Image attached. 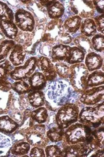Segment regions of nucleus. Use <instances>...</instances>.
I'll return each mask as SVG.
<instances>
[{"mask_svg":"<svg viewBox=\"0 0 104 157\" xmlns=\"http://www.w3.org/2000/svg\"><path fill=\"white\" fill-rule=\"evenodd\" d=\"M43 92L46 98L45 107L55 112L62 105L79 101L81 94L76 92L69 82L63 80L49 82Z\"/></svg>","mask_w":104,"mask_h":157,"instance_id":"f257e3e1","label":"nucleus"},{"mask_svg":"<svg viewBox=\"0 0 104 157\" xmlns=\"http://www.w3.org/2000/svg\"><path fill=\"white\" fill-rule=\"evenodd\" d=\"M63 24V21L61 18L48 21L46 24L41 42L49 43L52 45L71 44L73 40L72 37L65 31Z\"/></svg>","mask_w":104,"mask_h":157,"instance_id":"f03ea898","label":"nucleus"},{"mask_svg":"<svg viewBox=\"0 0 104 157\" xmlns=\"http://www.w3.org/2000/svg\"><path fill=\"white\" fill-rule=\"evenodd\" d=\"M92 128L80 123H75L64 131L63 142L66 145L86 143L92 136Z\"/></svg>","mask_w":104,"mask_h":157,"instance_id":"7ed1b4c3","label":"nucleus"},{"mask_svg":"<svg viewBox=\"0 0 104 157\" xmlns=\"http://www.w3.org/2000/svg\"><path fill=\"white\" fill-rule=\"evenodd\" d=\"M78 121L91 128H97L103 122V101L92 106L86 105L79 112Z\"/></svg>","mask_w":104,"mask_h":157,"instance_id":"20e7f679","label":"nucleus"},{"mask_svg":"<svg viewBox=\"0 0 104 157\" xmlns=\"http://www.w3.org/2000/svg\"><path fill=\"white\" fill-rule=\"evenodd\" d=\"M89 74V72L83 63L70 65L68 82L76 92L81 94L88 89L86 80Z\"/></svg>","mask_w":104,"mask_h":157,"instance_id":"39448f33","label":"nucleus"},{"mask_svg":"<svg viewBox=\"0 0 104 157\" xmlns=\"http://www.w3.org/2000/svg\"><path fill=\"white\" fill-rule=\"evenodd\" d=\"M79 106L77 103H69L58 108L55 113L57 125L63 129L78 121Z\"/></svg>","mask_w":104,"mask_h":157,"instance_id":"423d86ee","label":"nucleus"},{"mask_svg":"<svg viewBox=\"0 0 104 157\" xmlns=\"http://www.w3.org/2000/svg\"><path fill=\"white\" fill-rule=\"evenodd\" d=\"M46 128L44 123L37 124L27 130L24 136L30 146L44 148L49 144L50 141L46 136Z\"/></svg>","mask_w":104,"mask_h":157,"instance_id":"0eeeda50","label":"nucleus"},{"mask_svg":"<svg viewBox=\"0 0 104 157\" xmlns=\"http://www.w3.org/2000/svg\"><path fill=\"white\" fill-rule=\"evenodd\" d=\"M15 23L22 31L32 33L35 28V20L33 13L24 8L17 9L14 13Z\"/></svg>","mask_w":104,"mask_h":157,"instance_id":"6e6552de","label":"nucleus"},{"mask_svg":"<svg viewBox=\"0 0 104 157\" xmlns=\"http://www.w3.org/2000/svg\"><path fill=\"white\" fill-rule=\"evenodd\" d=\"M36 61V56H33L29 58L24 64L15 67L10 74V78L15 81L27 80L35 71Z\"/></svg>","mask_w":104,"mask_h":157,"instance_id":"1a4fd4ad","label":"nucleus"},{"mask_svg":"<svg viewBox=\"0 0 104 157\" xmlns=\"http://www.w3.org/2000/svg\"><path fill=\"white\" fill-rule=\"evenodd\" d=\"M67 2L72 14L81 18H89L95 14L92 1H69Z\"/></svg>","mask_w":104,"mask_h":157,"instance_id":"9d476101","label":"nucleus"},{"mask_svg":"<svg viewBox=\"0 0 104 157\" xmlns=\"http://www.w3.org/2000/svg\"><path fill=\"white\" fill-rule=\"evenodd\" d=\"M103 85L85 90L80 96L79 102L88 106L96 105L103 101Z\"/></svg>","mask_w":104,"mask_h":157,"instance_id":"9b49d317","label":"nucleus"},{"mask_svg":"<svg viewBox=\"0 0 104 157\" xmlns=\"http://www.w3.org/2000/svg\"><path fill=\"white\" fill-rule=\"evenodd\" d=\"M36 67L44 74L47 81L54 80L57 77L54 64L48 57L40 56L37 58Z\"/></svg>","mask_w":104,"mask_h":157,"instance_id":"f8f14e48","label":"nucleus"},{"mask_svg":"<svg viewBox=\"0 0 104 157\" xmlns=\"http://www.w3.org/2000/svg\"><path fill=\"white\" fill-rule=\"evenodd\" d=\"M39 2L46 8L47 17L50 20L61 18L64 13V4L60 1H41Z\"/></svg>","mask_w":104,"mask_h":157,"instance_id":"ddd939ff","label":"nucleus"},{"mask_svg":"<svg viewBox=\"0 0 104 157\" xmlns=\"http://www.w3.org/2000/svg\"><path fill=\"white\" fill-rule=\"evenodd\" d=\"M15 66L7 59L0 61V86L2 88L10 89L12 80L10 77V72L13 70Z\"/></svg>","mask_w":104,"mask_h":157,"instance_id":"4468645a","label":"nucleus"},{"mask_svg":"<svg viewBox=\"0 0 104 157\" xmlns=\"http://www.w3.org/2000/svg\"><path fill=\"white\" fill-rule=\"evenodd\" d=\"M84 60L85 65L89 72L99 70L103 66V57L96 52H92L86 54Z\"/></svg>","mask_w":104,"mask_h":157,"instance_id":"2eb2a0df","label":"nucleus"},{"mask_svg":"<svg viewBox=\"0 0 104 157\" xmlns=\"http://www.w3.org/2000/svg\"><path fill=\"white\" fill-rule=\"evenodd\" d=\"M26 54L24 47L18 44H16L9 55V60L15 67L21 66L24 63Z\"/></svg>","mask_w":104,"mask_h":157,"instance_id":"dca6fc26","label":"nucleus"},{"mask_svg":"<svg viewBox=\"0 0 104 157\" xmlns=\"http://www.w3.org/2000/svg\"><path fill=\"white\" fill-rule=\"evenodd\" d=\"M70 46L64 44L54 45L52 47L50 60L54 63L65 61Z\"/></svg>","mask_w":104,"mask_h":157,"instance_id":"f3484780","label":"nucleus"},{"mask_svg":"<svg viewBox=\"0 0 104 157\" xmlns=\"http://www.w3.org/2000/svg\"><path fill=\"white\" fill-rule=\"evenodd\" d=\"M28 82L32 91H37L44 90L47 81L42 72L36 71L29 77Z\"/></svg>","mask_w":104,"mask_h":157,"instance_id":"a211bd4d","label":"nucleus"},{"mask_svg":"<svg viewBox=\"0 0 104 157\" xmlns=\"http://www.w3.org/2000/svg\"><path fill=\"white\" fill-rule=\"evenodd\" d=\"M0 30L7 39L13 40L19 31L15 22L9 20H0Z\"/></svg>","mask_w":104,"mask_h":157,"instance_id":"6ab92c4d","label":"nucleus"},{"mask_svg":"<svg viewBox=\"0 0 104 157\" xmlns=\"http://www.w3.org/2000/svg\"><path fill=\"white\" fill-rule=\"evenodd\" d=\"M19 128L18 123L13 120L9 115L0 116V132L12 134Z\"/></svg>","mask_w":104,"mask_h":157,"instance_id":"aec40b11","label":"nucleus"},{"mask_svg":"<svg viewBox=\"0 0 104 157\" xmlns=\"http://www.w3.org/2000/svg\"><path fill=\"white\" fill-rule=\"evenodd\" d=\"M85 55V52L78 47L76 46L70 47L64 62L69 65L81 63L83 62Z\"/></svg>","mask_w":104,"mask_h":157,"instance_id":"412c9836","label":"nucleus"},{"mask_svg":"<svg viewBox=\"0 0 104 157\" xmlns=\"http://www.w3.org/2000/svg\"><path fill=\"white\" fill-rule=\"evenodd\" d=\"M82 20L81 17L74 15L66 18L64 20L63 26L65 31L69 34H75L80 29Z\"/></svg>","mask_w":104,"mask_h":157,"instance_id":"4be33fe9","label":"nucleus"},{"mask_svg":"<svg viewBox=\"0 0 104 157\" xmlns=\"http://www.w3.org/2000/svg\"><path fill=\"white\" fill-rule=\"evenodd\" d=\"M29 104L31 107L36 109L44 105L46 98L45 94L41 90L32 91L27 94Z\"/></svg>","mask_w":104,"mask_h":157,"instance_id":"5701e85b","label":"nucleus"},{"mask_svg":"<svg viewBox=\"0 0 104 157\" xmlns=\"http://www.w3.org/2000/svg\"><path fill=\"white\" fill-rule=\"evenodd\" d=\"M103 71L96 70L89 73L86 80V86L88 88L96 87L103 85Z\"/></svg>","mask_w":104,"mask_h":157,"instance_id":"b1692460","label":"nucleus"},{"mask_svg":"<svg viewBox=\"0 0 104 157\" xmlns=\"http://www.w3.org/2000/svg\"><path fill=\"white\" fill-rule=\"evenodd\" d=\"M80 29L81 34L87 37H92L97 33L94 20L91 18L82 20Z\"/></svg>","mask_w":104,"mask_h":157,"instance_id":"393cba45","label":"nucleus"},{"mask_svg":"<svg viewBox=\"0 0 104 157\" xmlns=\"http://www.w3.org/2000/svg\"><path fill=\"white\" fill-rule=\"evenodd\" d=\"M72 42L75 46L82 50L86 55L90 52H94L91 39L83 34H80L75 37L74 39L72 40Z\"/></svg>","mask_w":104,"mask_h":157,"instance_id":"a878e982","label":"nucleus"},{"mask_svg":"<svg viewBox=\"0 0 104 157\" xmlns=\"http://www.w3.org/2000/svg\"><path fill=\"white\" fill-rule=\"evenodd\" d=\"M30 145L26 141H17L12 145L10 152L15 156H26L30 150Z\"/></svg>","mask_w":104,"mask_h":157,"instance_id":"bb28decb","label":"nucleus"},{"mask_svg":"<svg viewBox=\"0 0 104 157\" xmlns=\"http://www.w3.org/2000/svg\"><path fill=\"white\" fill-rule=\"evenodd\" d=\"M49 113L48 110L45 107L42 106L32 110L30 113V117L34 122L38 124H43L47 121Z\"/></svg>","mask_w":104,"mask_h":157,"instance_id":"cd10ccee","label":"nucleus"},{"mask_svg":"<svg viewBox=\"0 0 104 157\" xmlns=\"http://www.w3.org/2000/svg\"><path fill=\"white\" fill-rule=\"evenodd\" d=\"M64 129L59 128L57 125L50 127L47 129L46 136L49 141L57 143L63 140Z\"/></svg>","mask_w":104,"mask_h":157,"instance_id":"c85d7f7f","label":"nucleus"},{"mask_svg":"<svg viewBox=\"0 0 104 157\" xmlns=\"http://www.w3.org/2000/svg\"><path fill=\"white\" fill-rule=\"evenodd\" d=\"M61 156H81V144L66 145L63 147Z\"/></svg>","mask_w":104,"mask_h":157,"instance_id":"c756f323","label":"nucleus"},{"mask_svg":"<svg viewBox=\"0 0 104 157\" xmlns=\"http://www.w3.org/2000/svg\"><path fill=\"white\" fill-rule=\"evenodd\" d=\"M33 36V31L32 33H29L20 31H18V34L15 39V40L17 42L16 44L22 45L26 50V48L32 45Z\"/></svg>","mask_w":104,"mask_h":157,"instance_id":"7c9ffc66","label":"nucleus"},{"mask_svg":"<svg viewBox=\"0 0 104 157\" xmlns=\"http://www.w3.org/2000/svg\"><path fill=\"white\" fill-rule=\"evenodd\" d=\"M11 88L18 95L26 94L32 91L30 85L24 80H17L14 82Z\"/></svg>","mask_w":104,"mask_h":157,"instance_id":"2f4dec72","label":"nucleus"},{"mask_svg":"<svg viewBox=\"0 0 104 157\" xmlns=\"http://www.w3.org/2000/svg\"><path fill=\"white\" fill-rule=\"evenodd\" d=\"M16 44L13 40L5 39L0 44V61L5 59Z\"/></svg>","mask_w":104,"mask_h":157,"instance_id":"473e14b6","label":"nucleus"},{"mask_svg":"<svg viewBox=\"0 0 104 157\" xmlns=\"http://www.w3.org/2000/svg\"><path fill=\"white\" fill-rule=\"evenodd\" d=\"M12 140L9 136L0 133V156L7 155L12 145Z\"/></svg>","mask_w":104,"mask_h":157,"instance_id":"72a5a7b5","label":"nucleus"},{"mask_svg":"<svg viewBox=\"0 0 104 157\" xmlns=\"http://www.w3.org/2000/svg\"><path fill=\"white\" fill-rule=\"evenodd\" d=\"M55 69L57 75L62 79H66L68 78L69 74L70 65L66 62H57L54 64Z\"/></svg>","mask_w":104,"mask_h":157,"instance_id":"f704fd0d","label":"nucleus"},{"mask_svg":"<svg viewBox=\"0 0 104 157\" xmlns=\"http://www.w3.org/2000/svg\"><path fill=\"white\" fill-rule=\"evenodd\" d=\"M0 20H9L14 21L13 11L5 2L1 1H0Z\"/></svg>","mask_w":104,"mask_h":157,"instance_id":"c9c22d12","label":"nucleus"},{"mask_svg":"<svg viewBox=\"0 0 104 157\" xmlns=\"http://www.w3.org/2000/svg\"><path fill=\"white\" fill-rule=\"evenodd\" d=\"M91 42L93 50L96 52H103L104 49V36L103 34L97 33L92 37Z\"/></svg>","mask_w":104,"mask_h":157,"instance_id":"e433bc0d","label":"nucleus"},{"mask_svg":"<svg viewBox=\"0 0 104 157\" xmlns=\"http://www.w3.org/2000/svg\"><path fill=\"white\" fill-rule=\"evenodd\" d=\"M53 45L47 42H41L36 48L35 55H40L41 56L50 58L52 47Z\"/></svg>","mask_w":104,"mask_h":157,"instance_id":"4c0bfd02","label":"nucleus"},{"mask_svg":"<svg viewBox=\"0 0 104 157\" xmlns=\"http://www.w3.org/2000/svg\"><path fill=\"white\" fill-rule=\"evenodd\" d=\"M44 153L46 156H61L62 149L57 145H47L45 147Z\"/></svg>","mask_w":104,"mask_h":157,"instance_id":"58836bf2","label":"nucleus"},{"mask_svg":"<svg viewBox=\"0 0 104 157\" xmlns=\"http://www.w3.org/2000/svg\"><path fill=\"white\" fill-rule=\"evenodd\" d=\"M103 14H100L95 17L94 18V22L96 25L97 31H99L100 33L103 34Z\"/></svg>","mask_w":104,"mask_h":157,"instance_id":"ea45409f","label":"nucleus"},{"mask_svg":"<svg viewBox=\"0 0 104 157\" xmlns=\"http://www.w3.org/2000/svg\"><path fill=\"white\" fill-rule=\"evenodd\" d=\"M29 156H45L44 150L43 148L38 147H33L32 149L30 150L29 151Z\"/></svg>","mask_w":104,"mask_h":157,"instance_id":"a19ab883","label":"nucleus"},{"mask_svg":"<svg viewBox=\"0 0 104 157\" xmlns=\"http://www.w3.org/2000/svg\"><path fill=\"white\" fill-rule=\"evenodd\" d=\"M94 9L100 14H103V1H92Z\"/></svg>","mask_w":104,"mask_h":157,"instance_id":"79ce46f5","label":"nucleus"},{"mask_svg":"<svg viewBox=\"0 0 104 157\" xmlns=\"http://www.w3.org/2000/svg\"><path fill=\"white\" fill-rule=\"evenodd\" d=\"M94 153H92L91 156H103V148H98L95 150Z\"/></svg>","mask_w":104,"mask_h":157,"instance_id":"37998d69","label":"nucleus"},{"mask_svg":"<svg viewBox=\"0 0 104 157\" xmlns=\"http://www.w3.org/2000/svg\"><path fill=\"white\" fill-rule=\"evenodd\" d=\"M6 39V37H5V36L3 34V33H2V31L0 30V44L4 41V40Z\"/></svg>","mask_w":104,"mask_h":157,"instance_id":"c03bdc74","label":"nucleus"}]
</instances>
